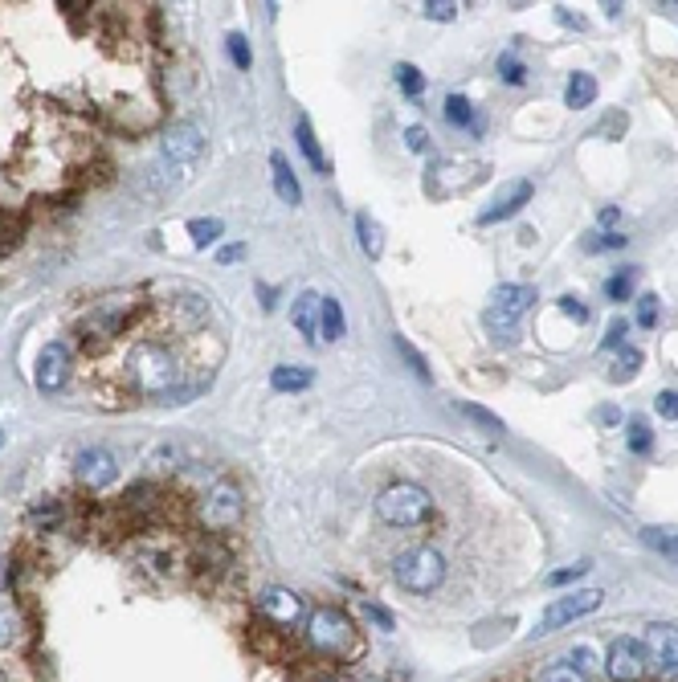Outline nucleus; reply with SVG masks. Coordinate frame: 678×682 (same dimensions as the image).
I'll return each mask as SVG.
<instances>
[{"instance_id": "f257e3e1", "label": "nucleus", "mask_w": 678, "mask_h": 682, "mask_svg": "<svg viewBox=\"0 0 678 682\" xmlns=\"http://www.w3.org/2000/svg\"><path fill=\"white\" fill-rule=\"evenodd\" d=\"M127 376L139 393L172 396L181 388L184 368H181V360L172 356V348H164V343H156V340H143V343H135L127 356Z\"/></svg>"}, {"instance_id": "f03ea898", "label": "nucleus", "mask_w": 678, "mask_h": 682, "mask_svg": "<svg viewBox=\"0 0 678 682\" xmlns=\"http://www.w3.org/2000/svg\"><path fill=\"white\" fill-rule=\"evenodd\" d=\"M307 646L315 654H323V658H351V654L360 650V633H356V625H351V617L343 613V609L335 605H319L307 613Z\"/></svg>"}, {"instance_id": "7ed1b4c3", "label": "nucleus", "mask_w": 678, "mask_h": 682, "mask_svg": "<svg viewBox=\"0 0 678 682\" xmlns=\"http://www.w3.org/2000/svg\"><path fill=\"white\" fill-rule=\"evenodd\" d=\"M204 160V135L196 123H176L164 135L159 148V168H164V184H184Z\"/></svg>"}, {"instance_id": "20e7f679", "label": "nucleus", "mask_w": 678, "mask_h": 682, "mask_svg": "<svg viewBox=\"0 0 678 682\" xmlns=\"http://www.w3.org/2000/svg\"><path fill=\"white\" fill-rule=\"evenodd\" d=\"M392 580L413 597H429L445 580V556L437 548H409L404 556L392 560Z\"/></svg>"}, {"instance_id": "39448f33", "label": "nucleus", "mask_w": 678, "mask_h": 682, "mask_svg": "<svg viewBox=\"0 0 678 682\" xmlns=\"http://www.w3.org/2000/svg\"><path fill=\"white\" fill-rule=\"evenodd\" d=\"M376 515H381V523H389V527H417V523H425L434 515V499H429V491L417 487V482H397V487L381 491Z\"/></svg>"}, {"instance_id": "423d86ee", "label": "nucleus", "mask_w": 678, "mask_h": 682, "mask_svg": "<svg viewBox=\"0 0 678 682\" xmlns=\"http://www.w3.org/2000/svg\"><path fill=\"white\" fill-rule=\"evenodd\" d=\"M605 601L601 588H581V593H568V597H556L548 609L540 613V621H535V633H556V629L573 625V621L589 617V613H597Z\"/></svg>"}, {"instance_id": "0eeeda50", "label": "nucleus", "mask_w": 678, "mask_h": 682, "mask_svg": "<svg viewBox=\"0 0 678 682\" xmlns=\"http://www.w3.org/2000/svg\"><path fill=\"white\" fill-rule=\"evenodd\" d=\"M135 307L139 303H131V295H111V299L95 303V307L86 310L82 331L95 335V340H115V335H123L127 323L135 319Z\"/></svg>"}, {"instance_id": "6e6552de", "label": "nucleus", "mask_w": 678, "mask_h": 682, "mask_svg": "<svg viewBox=\"0 0 678 682\" xmlns=\"http://www.w3.org/2000/svg\"><path fill=\"white\" fill-rule=\"evenodd\" d=\"M201 523L209 532H229L242 523V491L234 482H217L201 499Z\"/></svg>"}, {"instance_id": "1a4fd4ad", "label": "nucleus", "mask_w": 678, "mask_h": 682, "mask_svg": "<svg viewBox=\"0 0 678 682\" xmlns=\"http://www.w3.org/2000/svg\"><path fill=\"white\" fill-rule=\"evenodd\" d=\"M258 609H262V617L278 629H295L307 621V605L298 597L295 588H282V585H270L262 588V597H258Z\"/></svg>"}, {"instance_id": "9d476101", "label": "nucleus", "mask_w": 678, "mask_h": 682, "mask_svg": "<svg viewBox=\"0 0 678 682\" xmlns=\"http://www.w3.org/2000/svg\"><path fill=\"white\" fill-rule=\"evenodd\" d=\"M605 671L613 682H642L646 678V650H642V641L634 638H613L609 641V654H605Z\"/></svg>"}, {"instance_id": "9b49d317", "label": "nucleus", "mask_w": 678, "mask_h": 682, "mask_svg": "<svg viewBox=\"0 0 678 682\" xmlns=\"http://www.w3.org/2000/svg\"><path fill=\"white\" fill-rule=\"evenodd\" d=\"M531 303H535V290L520 287V282H507V287H498L495 295H490L487 323L490 327H511V323H520L523 315H528Z\"/></svg>"}, {"instance_id": "f8f14e48", "label": "nucleus", "mask_w": 678, "mask_h": 682, "mask_svg": "<svg viewBox=\"0 0 678 682\" xmlns=\"http://www.w3.org/2000/svg\"><path fill=\"white\" fill-rule=\"evenodd\" d=\"M642 650H646V666H654L662 674H674L678 671V625H670V621L646 625Z\"/></svg>"}, {"instance_id": "ddd939ff", "label": "nucleus", "mask_w": 678, "mask_h": 682, "mask_svg": "<svg viewBox=\"0 0 678 682\" xmlns=\"http://www.w3.org/2000/svg\"><path fill=\"white\" fill-rule=\"evenodd\" d=\"M74 474L82 487H90V491H103V487H111V482L119 479V466H115V454L103 446H86L82 454H78L74 462Z\"/></svg>"}, {"instance_id": "4468645a", "label": "nucleus", "mask_w": 678, "mask_h": 682, "mask_svg": "<svg viewBox=\"0 0 678 682\" xmlns=\"http://www.w3.org/2000/svg\"><path fill=\"white\" fill-rule=\"evenodd\" d=\"M70 368H74L70 348H65V343H45L42 356H37V372H33V380H37L42 393H58V388H65V380H70Z\"/></svg>"}, {"instance_id": "2eb2a0df", "label": "nucleus", "mask_w": 678, "mask_h": 682, "mask_svg": "<svg viewBox=\"0 0 678 682\" xmlns=\"http://www.w3.org/2000/svg\"><path fill=\"white\" fill-rule=\"evenodd\" d=\"M531 201V180H511L507 188L498 192L495 201L478 213V225H498V221H507V217H515L523 209V204Z\"/></svg>"}, {"instance_id": "dca6fc26", "label": "nucleus", "mask_w": 678, "mask_h": 682, "mask_svg": "<svg viewBox=\"0 0 678 682\" xmlns=\"http://www.w3.org/2000/svg\"><path fill=\"white\" fill-rule=\"evenodd\" d=\"M642 544L650 548V552H658L662 560H670V564H678V527H642Z\"/></svg>"}, {"instance_id": "f3484780", "label": "nucleus", "mask_w": 678, "mask_h": 682, "mask_svg": "<svg viewBox=\"0 0 678 682\" xmlns=\"http://www.w3.org/2000/svg\"><path fill=\"white\" fill-rule=\"evenodd\" d=\"M270 172H274V188H278V196H282V204H298V201H303L295 172H290V164H287V156H282V151H274V156H270Z\"/></svg>"}, {"instance_id": "a211bd4d", "label": "nucleus", "mask_w": 678, "mask_h": 682, "mask_svg": "<svg viewBox=\"0 0 678 682\" xmlns=\"http://www.w3.org/2000/svg\"><path fill=\"white\" fill-rule=\"evenodd\" d=\"M597 98V78L593 74H568V86H564V103L568 111H584Z\"/></svg>"}, {"instance_id": "6ab92c4d", "label": "nucleus", "mask_w": 678, "mask_h": 682, "mask_svg": "<svg viewBox=\"0 0 678 682\" xmlns=\"http://www.w3.org/2000/svg\"><path fill=\"white\" fill-rule=\"evenodd\" d=\"M311 380H315V372H311V368H298V364H282V368L270 372V384H274L278 393H303Z\"/></svg>"}, {"instance_id": "aec40b11", "label": "nucleus", "mask_w": 678, "mask_h": 682, "mask_svg": "<svg viewBox=\"0 0 678 682\" xmlns=\"http://www.w3.org/2000/svg\"><path fill=\"white\" fill-rule=\"evenodd\" d=\"M25 641V617L17 605H0V650H12Z\"/></svg>"}, {"instance_id": "412c9836", "label": "nucleus", "mask_w": 678, "mask_h": 682, "mask_svg": "<svg viewBox=\"0 0 678 682\" xmlns=\"http://www.w3.org/2000/svg\"><path fill=\"white\" fill-rule=\"evenodd\" d=\"M343 307L339 299H319V340H339L343 335Z\"/></svg>"}, {"instance_id": "4be33fe9", "label": "nucleus", "mask_w": 678, "mask_h": 682, "mask_svg": "<svg viewBox=\"0 0 678 682\" xmlns=\"http://www.w3.org/2000/svg\"><path fill=\"white\" fill-rule=\"evenodd\" d=\"M290 319H295L298 335H307V340H319V299L315 295H303L290 310Z\"/></svg>"}, {"instance_id": "5701e85b", "label": "nucleus", "mask_w": 678, "mask_h": 682, "mask_svg": "<svg viewBox=\"0 0 678 682\" xmlns=\"http://www.w3.org/2000/svg\"><path fill=\"white\" fill-rule=\"evenodd\" d=\"M295 139H298V148H303V156L311 160V168H315V172H327V156H323V148H319L311 119H298V123H295Z\"/></svg>"}, {"instance_id": "b1692460", "label": "nucleus", "mask_w": 678, "mask_h": 682, "mask_svg": "<svg viewBox=\"0 0 678 682\" xmlns=\"http://www.w3.org/2000/svg\"><path fill=\"white\" fill-rule=\"evenodd\" d=\"M356 234H360V246H364V254L376 262V257L384 254V229L376 221H372L368 213H360L356 217Z\"/></svg>"}, {"instance_id": "393cba45", "label": "nucleus", "mask_w": 678, "mask_h": 682, "mask_svg": "<svg viewBox=\"0 0 678 682\" xmlns=\"http://www.w3.org/2000/svg\"><path fill=\"white\" fill-rule=\"evenodd\" d=\"M189 234H192V246H196V249H209L212 241L225 234V225H221V217H192Z\"/></svg>"}, {"instance_id": "a878e982", "label": "nucleus", "mask_w": 678, "mask_h": 682, "mask_svg": "<svg viewBox=\"0 0 678 682\" xmlns=\"http://www.w3.org/2000/svg\"><path fill=\"white\" fill-rule=\"evenodd\" d=\"M498 78H503L507 86H523V82H528V65H523V57L515 54V50L498 54Z\"/></svg>"}, {"instance_id": "bb28decb", "label": "nucleus", "mask_w": 678, "mask_h": 682, "mask_svg": "<svg viewBox=\"0 0 678 682\" xmlns=\"http://www.w3.org/2000/svg\"><path fill=\"white\" fill-rule=\"evenodd\" d=\"M626 446L634 449V454H650L654 449V433H650V425H646V417H634L629 421V433H626Z\"/></svg>"}, {"instance_id": "cd10ccee", "label": "nucleus", "mask_w": 678, "mask_h": 682, "mask_svg": "<svg viewBox=\"0 0 678 682\" xmlns=\"http://www.w3.org/2000/svg\"><path fill=\"white\" fill-rule=\"evenodd\" d=\"M605 295H609L613 303H626L629 295H634V270L621 266L613 278H605Z\"/></svg>"}, {"instance_id": "c85d7f7f", "label": "nucleus", "mask_w": 678, "mask_h": 682, "mask_svg": "<svg viewBox=\"0 0 678 682\" xmlns=\"http://www.w3.org/2000/svg\"><path fill=\"white\" fill-rule=\"evenodd\" d=\"M445 119H450L454 127H470V123H474V107H470V98H462V95L445 98Z\"/></svg>"}, {"instance_id": "c756f323", "label": "nucleus", "mask_w": 678, "mask_h": 682, "mask_svg": "<svg viewBox=\"0 0 678 682\" xmlns=\"http://www.w3.org/2000/svg\"><path fill=\"white\" fill-rule=\"evenodd\" d=\"M646 364V356L637 352V348H621V356H617V372H613V380H629V376H637V368Z\"/></svg>"}, {"instance_id": "7c9ffc66", "label": "nucleus", "mask_w": 678, "mask_h": 682, "mask_svg": "<svg viewBox=\"0 0 678 682\" xmlns=\"http://www.w3.org/2000/svg\"><path fill=\"white\" fill-rule=\"evenodd\" d=\"M397 86H401V90H404V95H409V98H417V95H421V90H425V78H421V70H417V65H397Z\"/></svg>"}, {"instance_id": "2f4dec72", "label": "nucleus", "mask_w": 678, "mask_h": 682, "mask_svg": "<svg viewBox=\"0 0 678 682\" xmlns=\"http://www.w3.org/2000/svg\"><path fill=\"white\" fill-rule=\"evenodd\" d=\"M540 682H584V674L576 666H568V662H556V666H548L540 674Z\"/></svg>"}, {"instance_id": "473e14b6", "label": "nucleus", "mask_w": 678, "mask_h": 682, "mask_svg": "<svg viewBox=\"0 0 678 682\" xmlns=\"http://www.w3.org/2000/svg\"><path fill=\"white\" fill-rule=\"evenodd\" d=\"M462 413H466L470 421H478V425L487 429V433H503V421H498L495 413H487L482 405H462Z\"/></svg>"}, {"instance_id": "72a5a7b5", "label": "nucleus", "mask_w": 678, "mask_h": 682, "mask_svg": "<svg viewBox=\"0 0 678 682\" xmlns=\"http://www.w3.org/2000/svg\"><path fill=\"white\" fill-rule=\"evenodd\" d=\"M654 409H658V417L678 421V388H662V393L654 396Z\"/></svg>"}, {"instance_id": "f704fd0d", "label": "nucleus", "mask_w": 678, "mask_h": 682, "mask_svg": "<svg viewBox=\"0 0 678 682\" xmlns=\"http://www.w3.org/2000/svg\"><path fill=\"white\" fill-rule=\"evenodd\" d=\"M626 331H629V323H626V319H613V323H609V331H605V340H601V352L626 348Z\"/></svg>"}, {"instance_id": "c9c22d12", "label": "nucleus", "mask_w": 678, "mask_h": 682, "mask_svg": "<svg viewBox=\"0 0 678 682\" xmlns=\"http://www.w3.org/2000/svg\"><path fill=\"white\" fill-rule=\"evenodd\" d=\"M397 352L404 356V360L413 364V372L421 376V380H429V368H425V360H421V352H417L413 343H404V335H397Z\"/></svg>"}, {"instance_id": "e433bc0d", "label": "nucleus", "mask_w": 678, "mask_h": 682, "mask_svg": "<svg viewBox=\"0 0 678 682\" xmlns=\"http://www.w3.org/2000/svg\"><path fill=\"white\" fill-rule=\"evenodd\" d=\"M425 17H429V21H454L458 4L454 0H429V4H425Z\"/></svg>"}, {"instance_id": "4c0bfd02", "label": "nucleus", "mask_w": 678, "mask_h": 682, "mask_svg": "<svg viewBox=\"0 0 678 682\" xmlns=\"http://www.w3.org/2000/svg\"><path fill=\"white\" fill-rule=\"evenodd\" d=\"M658 323V299L654 295H642L637 299V327H654Z\"/></svg>"}, {"instance_id": "58836bf2", "label": "nucleus", "mask_w": 678, "mask_h": 682, "mask_svg": "<svg viewBox=\"0 0 678 682\" xmlns=\"http://www.w3.org/2000/svg\"><path fill=\"white\" fill-rule=\"evenodd\" d=\"M229 57H234L242 70H250V62H254V54H250V42H245L242 33H234V37H229Z\"/></svg>"}, {"instance_id": "ea45409f", "label": "nucleus", "mask_w": 678, "mask_h": 682, "mask_svg": "<svg viewBox=\"0 0 678 682\" xmlns=\"http://www.w3.org/2000/svg\"><path fill=\"white\" fill-rule=\"evenodd\" d=\"M364 613H368V621H376V625L384 629V633H392L397 629V621H392V613L384 605H376V601H364Z\"/></svg>"}, {"instance_id": "a19ab883", "label": "nucleus", "mask_w": 678, "mask_h": 682, "mask_svg": "<svg viewBox=\"0 0 678 682\" xmlns=\"http://www.w3.org/2000/svg\"><path fill=\"white\" fill-rule=\"evenodd\" d=\"M589 568H593L589 560H581V564H573V568H560V572H551V576H548V585H573V580H581V576L589 572Z\"/></svg>"}, {"instance_id": "79ce46f5", "label": "nucleus", "mask_w": 678, "mask_h": 682, "mask_svg": "<svg viewBox=\"0 0 678 682\" xmlns=\"http://www.w3.org/2000/svg\"><path fill=\"white\" fill-rule=\"evenodd\" d=\"M621 246H626L621 234H589V241H584V249H621Z\"/></svg>"}, {"instance_id": "37998d69", "label": "nucleus", "mask_w": 678, "mask_h": 682, "mask_svg": "<svg viewBox=\"0 0 678 682\" xmlns=\"http://www.w3.org/2000/svg\"><path fill=\"white\" fill-rule=\"evenodd\" d=\"M29 519L37 523V527H53V523L62 519V511H58V507L50 502V507H33V511H29Z\"/></svg>"}, {"instance_id": "c03bdc74", "label": "nucleus", "mask_w": 678, "mask_h": 682, "mask_svg": "<svg viewBox=\"0 0 678 682\" xmlns=\"http://www.w3.org/2000/svg\"><path fill=\"white\" fill-rule=\"evenodd\" d=\"M404 148H409V151H425V148H429L425 127H404Z\"/></svg>"}, {"instance_id": "a18cd8bd", "label": "nucleus", "mask_w": 678, "mask_h": 682, "mask_svg": "<svg viewBox=\"0 0 678 682\" xmlns=\"http://www.w3.org/2000/svg\"><path fill=\"white\" fill-rule=\"evenodd\" d=\"M560 310H564V315H573L576 323H584V319H589V310H584V303H581V299H573V295H564V299H560Z\"/></svg>"}, {"instance_id": "49530a36", "label": "nucleus", "mask_w": 678, "mask_h": 682, "mask_svg": "<svg viewBox=\"0 0 678 682\" xmlns=\"http://www.w3.org/2000/svg\"><path fill=\"white\" fill-rule=\"evenodd\" d=\"M237 257H245V246H242V241H234V246H221V249H217V262H221V266H229V262H237Z\"/></svg>"}, {"instance_id": "de8ad7c7", "label": "nucleus", "mask_w": 678, "mask_h": 682, "mask_svg": "<svg viewBox=\"0 0 678 682\" xmlns=\"http://www.w3.org/2000/svg\"><path fill=\"white\" fill-rule=\"evenodd\" d=\"M568 666H576V671H593V650H584V646H576L573 650V662H568Z\"/></svg>"}, {"instance_id": "09e8293b", "label": "nucleus", "mask_w": 678, "mask_h": 682, "mask_svg": "<svg viewBox=\"0 0 678 682\" xmlns=\"http://www.w3.org/2000/svg\"><path fill=\"white\" fill-rule=\"evenodd\" d=\"M556 21H560V25H573V29H584V21H581V17H573V12H556Z\"/></svg>"}, {"instance_id": "8fccbe9b", "label": "nucleus", "mask_w": 678, "mask_h": 682, "mask_svg": "<svg viewBox=\"0 0 678 682\" xmlns=\"http://www.w3.org/2000/svg\"><path fill=\"white\" fill-rule=\"evenodd\" d=\"M601 421H605V425H617V421H621V413H617V409H601Z\"/></svg>"}, {"instance_id": "3c124183", "label": "nucleus", "mask_w": 678, "mask_h": 682, "mask_svg": "<svg viewBox=\"0 0 678 682\" xmlns=\"http://www.w3.org/2000/svg\"><path fill=\"white\" fill-rule=\"evenodd\" d=\"M617 217H621V213H617V209H605V213H601V225H613Z\"/></svg>"}, {"instance_id": "603ef678", "label": "nucleus", "mask_w": 678, "mask_h": 682, "mask_svg": "<svg viewBox=\"0 0 678 682\" xmlns=\"http://www.w3.org/2000/svg\"><path fill=\"white\" fill-rule=\"evenodd\" d=\"M315 682H351L348 674H323V678H315Z\"/></svg>"}, {"instance_id": "864d4df0", "label": "nucleus", "mask_w": 678, "mask_h": 682, "mask_svg": "<svg viewBox=\"0 0 678 682\" xmlns=\"http://www.w3.org/2000/svg\"><path fill=\"white\" fill-rule=\"evenodd\" d=\"M0 446H4V429H0Z\"/></svg>"}, {"instance_id": "5fc2aeb1", "label": "nucleus", "mask_w": 678, "mask_h": 682, "mask_svg": "<svg viewBox=\"0 0 678 682\" xmlns=\"http://www.w3.org/2000/svg\"><path fill=\"white\" fill-rule=\"evenodd\" d=\"M372 682H381V678H372Z\"/></svg>"}]
</instances>
